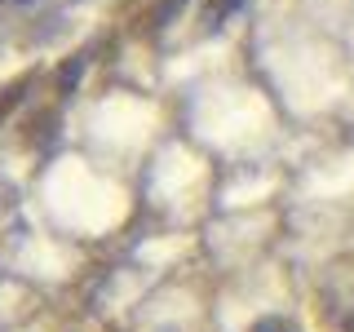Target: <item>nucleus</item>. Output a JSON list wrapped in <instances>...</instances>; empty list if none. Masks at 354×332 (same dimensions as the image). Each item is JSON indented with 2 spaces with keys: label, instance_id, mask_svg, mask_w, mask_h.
I'll return each mask as SVG.
<instances>
[{
  "label": "nucleus",
  "instance_id": "f257e3e1",
  "mask_svg": "<svg viewBox=\"0 0 354 332\" xmlns=\"http://www.w3.org/2000/svg\"><path fill=\"white\" fill-rule=\"evenodd\" d=\"M252 332H292V328H288V324H274V319H266V324H257Z\"/></svg>",
  "mask_w": 354,
  "mask_h": 332
},
{
  "label": "nucleus",
  "instance_id": "f03ea898",
  "mask_svg": "<svg viewBox=\"0 0 354 332\" xmlns=\"http://www.w3.org/2000/svg\"><path fill=\"white\" fill-rule=\"evenodd\" d=\"M346 332H354V315H346Z\"/></svg>",
  "mask_w": 354,
  "mask_h": 332
}]
</instances>
